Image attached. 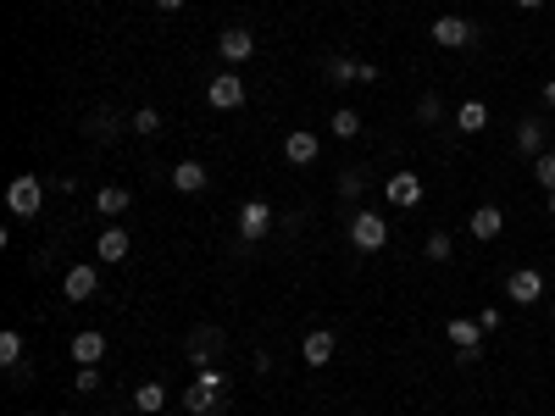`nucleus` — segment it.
<instances>
[{
	"mask_svg": "<svg viewBox=\"0 0 555 416\" xmlns=\"http://www.w3.org/2000/svg\"><path fill=\"white\" fill-rule=\"evenodd\" d=\"M439 111H445L439 95H423V100H416V117H423V122H439Z\"/></svg>",
	"mask_w": 555,
	"mask_h": 416,
	"instance_id": "29",
	"label": "nucleus"
},
{
	"mask_svg": "<svg viewBox=\"0 0 555 416\" xmlns=\"http://www.w3.org/2000/svg\"><path fill=\"white\" fill-rule=\"evenodd\" d=\"M128 128H133V133H145V139H151V133H162V111H156V106H139V111H133V117H128Z\"/></svg>",
	"mask_w": 555,
	"mask_h": 416,
	"instance_id": "25",
	"label": "nucleus"
},
{
	"mask_svg": "<svg viewBox=\"0 0 555 416\" xmlns=\"http://www.w3.org/2000/svg\"><path fill=\"white\" fill-rule=\"evenodd\" d=\"M544 106L555 111V78H544Z\"/></svg>",
	"mask_w": 555,
	"mask_h": 416,
	"instance_id": "34",
	"label": "nucleus"
},
{
	"mask_svg": "<svg viewBox=\"0 0 555 416\" xmlns=\"http://www.w3.org/2000/svg\"><path fill=\"white\" fill-rule=\"evenodd\" d=\"M133 405L145 411V416H156V411L167 405V389H162V383H139V389H133Z\"/></svg>",
	"mask_w": 555,
	"mask_h": 416,
	"instance_id": "23",
	"label": "nucleus"
},
{
	"mask_svg": "<svg viewBox=\"0 0 555 416\" xmlns=\"http://www.w3.org/2000/svg\"><path fill=\"white\" fill-rule=\"evenodd\" d=\"M17 361H23V333L6 328V333H0V367H17Z\"/></svg>",
	"mask_w": 555,
	"mask_h": 416,
	"instance_id": "26",
	"label": "nucleus"
},
{
	"mask_svg": "<svg viewBox=\"0 0 555 416\" xmlns=\"http://www.w3.org/2000/svg\"><path fill=\"white\" fill-rule=\"evenodd\" d=\"M511 6H522V12H539V6H544V0H511Z\"/></svg>",
	"mask_w": 555,
	"mask_h": 416,
	"instance_id": "35",
	"label": "nucleus"
},
{
	"mask_svg": "<svg viewBox=\"0 0 555 416\" xmlns=\"http://www.w3.org/2000/svg\"><path fill=\"white\" fill-rule=\"evenodd\" d=\"M506 300H517V306L544 300V272H539V266H517V272L506 277Z\"/></svg>",
	"mask_w": 555,
	"mask_h": 416,
	"instance_id": "6",
	"label": "nucleus"
},
{
	"mask_svg": "<svg viewBox=\"0 0 555 416\" xmlns=\"http://www.w3.org/2000/svg\"><path fill=\"white\" fill-rule=\"evenodd\" d=\"M317 151H322V139H317L311 128H295V133L284 139V156H289L295 167H306V161H317Z\"/></svg>",
	"mask_w": 555,
	"mask_h": 416,
	"instance_id": "15",
	"label": "nucleus"
},
{
	"mask_svg": "<svg viewBox=\"0 0 555 416\" xmlns=\"http://www.w3.org/2000/svg\"><path fill=\"white\" fill-rule=\"evenodd\" d=\"M39 205H45V183H39L34 172H23V178L6 183V212H12V217H28V223H34Z\"/></svg>",
	"mask_w": 555,
	"mask_h": 416,
	"instance_id": "2",
	"label": "nucleus"
},
{
	"mask_svg": "<svg viewBox=\"0 0 555 416\" xmlns=\"http://www.w3.org/2000/svg\"><path fill=\"white\" fill-rule=\"evenodd\" d=\"M351 244H356L361 255H378V250L389 244V223H383L378 212H356V217H351Z\"/></svg>",
	"mask_w": 555,
	"mask_h": 416,
	"instance_id": "3",
	"label": "nucleus"
},
{
	"mask_svg": "<svg viewBox=\"0 0 555 416\" xmlns=\"http://www.w3.org/2000/svg\"><path fill=\"white\" fill-rule=\"evenodd\" d=\"M217 50H223V61L239 67V61L256 56V34H250V28H223V34H217Z\"/></svg>",
	"mask_w": 555,
	"mask_h": 416,
	"instance_id": "12",
	"label": "nucleus"
},
{
	"mask_svg": "<svg viewBox=\"0 0 555 416\" xmlns=\"http://www.w3.org/2000/svg\"><path fill=\"white\" fill-rule=\"evenodd\" d=\"M128 250H133V244H128V234H122V228H106V234H100V244H95V255H100V261H117V266L128 261Z\"/></svg>",
	"mask_w": 555,
	"mask_h": 416,
	"instance_id": "19",
	"label": "nucleus"
},
{
	"mask_svg": "<svg viewBox=\"0 0 555 416\" xmlns=\"http://www.w3.org/2000/svg\"><path fill=\"white\" fill-rule=\"evenodd\" d=\"M73 389H79V394H95V389H100V372H95V367H79V383H73Z\"/></svg>",
	"mask_w": 555,
	"mask_h": 416,
	"instance_id": "30",
	"label": "nucleus"
},
{
	"mask_svg": "<svg viewBox=\"0 0 555 416\" xmlns=\"http://www.w3.org/2000/svg\"><path fill=\"white\" fill-rule=\"evenodd\" d=\"M223 389H228V383H223V372H217V367H200V372H194V383L183 389V411L212 416V411L223 405Z\"/></svg>",
	"mask_w": 555,
	"mask_h": 416,
	"instance_id": "1",
	"label": "nucleus"
},
{
	"mask_svg": "<svg viewBox=\"0 0 555 416\" xmlns=\"http://www.w3.org/2000/svg\"><path fill=\"white\" fill-rule=\"evenodd\" d=\"M267 234H272V205H267V200H245V205H239V239L256 244V239H267Z\"/></svg>",
	"mask_w": 555,
	"mask_h": 416,
	"instance_id": "7",
	"label": "nucleus"
},
{
	"mask_svg": "<svg viewBox=\"0 0 555 416\" xmlns=\"http://www.w3.org/2000/svg\"><path fill=\"white\" fill-rule=\"evenodd\" d=\"M383 194H389V205H394V212H411V205L423 200V178H416L411 167H400V172H389Z\"/></svg>",
	"mask_w": 555,
	"mask_h": 416,
	"instance_id": "5",
	"label": "nucleus"
},
{
	"mask_svg": "<svg viewBox=\"0 0 555 416\" xmlns=\"http://www.w3.org/2000/svg\"><path fill=\"white\" fill-rule=\"evenodd\" d=\"M550 322H555V300H550Z\"/></svg>",
	"mask_w": 555,
	"mask_h": 416,
	"instance_id": "37",
	"label": "nucleus"
},
{
	"mask_svg": "<svg viewBox=\"0 0 555 416\" xmlns=\"http://www.w3.org/2000/svg\"><path fill=\"white\" fill-rule=\"evenodd\" d=\"M67 350H73L79 367H100V356H106V333L84 328V333H73V344H67Z\"/></svg>",
	"mask_w": 555,
	"mask_h": 416,
	"instance_id": "13",
	"label": "nucleus"
},
{
	"mask_svg": "<svg viewBox=\"0 0 555 416\" xmlns=\"http://www.w3.org/2000/svg\"><path fill=\"white\" fill-rule=\"evenodd\" d=\"M339 194L356 200V194H361V172H344V178H339Z\"/></svg>",
	"mask_w": 555,
	"mask_h": 416,
	"instance_id": "31",
	"label": "nucleus"
},
{
	"mask_svg": "<svg viewBox=\"0 0 555 416\" xmlns=\"http://www.w3.org/2000/svg\"><path fill=\"white\" fill-rule=\"evenodd\" d=\"M205 178H212V172H205L200 161H178V167H173V189H178V194H200Z\"/></svg>",
	"mask_w": 555,
	"mask_h": 416,
	"instance_id": "17",
	"label": "nucleus"
},
{
	"mask_svg": "<svg viewBox=\"0 0 555 416\" xmlns=\"http://www.w3.org/2000/svg\"><path fill=\"white\" fill-rule=\"evenodd\" d=\"M423 250H428V255H434V261H450V255H456V244H450V234H445V228H434V234H428V244H423Z\"/></svg>",
	"mask_w": 555,
	"mask_h": 416,
	"instance_id": "27",
	"label": "nucleus"
},
{
	"mask_svg": "<svg viewBox=\"0 0 555 416\" xmlns=\"http://www.w3.org/2000/svg\"><path fill=\"white\" fill-rule=\"evenodd\" d=\"M466 228H472V239H477V244H489V239H500V234H506V212H500V205H477V212L466 217Z\"/></svg>",
	"mask_w": 555,
	"mask_h": 416,
	"instance_id": "10",
	"label": "nucleus"
},
{
	"mask_svg": "<svg viewBox=\"0 0 555 416\" xmlns=\"http://www.w3.org/2000/svg\"><path fill=\"white\" fill-rule=\"evenodd\" d=\"M61 289H67V300H89V295L100 289V272L79 261V266H67V277H61Z\"/></svg>",
	"mask_w": 555,
	"mask_h": 416,
	"instance_id": "14",
	"label": "nucleus"
},
{
	"mask_svg": "<svg viewBox=\"0 0 555 416\" xmlns=\"http://www.w3.org/2000/svg\"><path fill=\"white\" fill-rule=\"evenodd\" d=\"M456 128L461 133H483V128H489V106H483V100H461L456 106Z\"/></svg>",
	"mask_w": 555,
	"mask_h": 416,
	"instance_id": "18",
	"label": "nucleus"
},
{
	"mask_svg": "<svg viewBox=\"0 0 555 416\" xmlns=\"http://www.w3.org/2000/svg\"><path fill=\"white\" fill-rule=\"evenodd\" d=\"M151 6H156V12H178V6H183V0H151Z\"/></svg>",
	"mask_w": 555,
	"mask_h": 416,
	"instance_id": "33",
	"label": "nucleus"
},
{
	"mask_svg": "<svg viewBox=\"0 0 555 416\" xmlns=\"http://www.w3.org/2000/svg\"><path fill=\"white\" fill-rule=\"evenodd\" d=\"M205 100H212L217 111H239L245 106V78L239 73H217L212 84H205Z\"/></svg>",
	"mask_w": 555,
	"mask_h": 416,
	"instance_id": "8",
	"label": "nucleus"
},
{
	"mask_svg": "<svg viewBox=\"0 0 555 416\" xmlns=\"http://www.w3.org/2000/svg\"><path fill=\"white\" fill-rule=\"evenodd\" d=\"M450 344H456V350H483V328L472 322V317H450Z\"/></svg>",
	"mask_w": 555,
	"mask_h": 416,
	"instance_id": "16",
	"label": "nucleus"
},
{
	"mask_svg": "<svg viewBox=\"0 0 555 416\" xmlns=\"http://www.w3.org/2000/svg\"><path fill=\"white\" fill-rule=\"evenodd\" d=\"M434 45H439V50H466V45H477V28H472L466 17L445 12V17H434Z\"/></svg>",
	"mask_w": 555,
	"mask_h": 416,
	"instance_id": "4",
	"label": "nucleus"
},
{
	"mask_svg": "<svg viewBox=\"0 0 555 416\" xmlns=\"http://www.w3.org/2000/svg\"><path fill=\"white\" fill-rule=\"evenodd\" d=\"M533 178H539L544 189H555V151H544V156H533Z\"/></svg>",
	"mask_w": 555,
	"mask_h": 416,
	"instance_id": "28",
	"label": "nucleus"
},
{
	"mask_svg": "<svg viewBox=\"0 0 555 416\" xmlns=\"http://www.w3.org/2000/svg\"><path fill=\"white\" fill-rule=\"evenodd\" d=\"M223 356V328H194L189 333V361L194 367H212Z\"/></svg>",
	"mask_w": 555,
	"mask_h": 416,
	"instance_id": "9",
	"label": "nucleus"
},
{
	"mask_svg": "<svg viewBox=\"0 0 555 416\" xmlns=\"http://www.w3.org/2000/svg\"><path fill=\"white\" fill-rule=\"evenodd\" d=\"M328 128H333V139H356V133H361V117H356L351 106H339V111L328 117Z\"/></svg>",
	"mask_w": 555,
	"mask_h": 416,
	"instance_id": "24",
	"label": "nucleus"
},
{
	"mask_svg": "<svg viewBox=\"0 0 555 416\" xmlns=\"http://www.w3.org/2000/svg\"><path fill=\"white\" fill-rule=\"evenodd\" d=\"M477 328H483V333H495V328H500V311H495V306H489V311H477Z\"/></svg>",
	"mask_w": 555,
	"mask_h": 416,
	"instance_id": "32",
	"label": "nucleus"
},
{
	"mask_svg": "<svg viewBox=\"0 0 555 416\" xmlns=\"http://www.w3.org/2000/svg\"><path fill=\"white\" fill-rule=\"evenodd\" d=\"M333 344H339V338H333L328 328H311V333L300 338V361H306V367H328V361H333Z\"/></svg>",
	"mask_w": 555,
	"mask_h": 416,
	"instance_id": "11",
	"label": "nucleus"
},
{
	"mask_svg": "<svg viewBox=\"0 0 555 416\" xmlns=\"http://www.w3.org/2000/svg\"><path fill=\"white\" fill-rule=\"evenodd\" d=\"M328 78L344 89V84H361V61H351V56H333L328 61Z\"/></svg>",
	"mask_w": 555,
	"mask_h": 416,
	"instance_id": "22",
	"label": "nucleus"
},
{
	"mask_svg": "<svg viewBox=\"0 0 555 416\" xmlns=\"http://www.w3.org/2000/svg\"><path fill=\"white\" fill-rule=\"evenodd\" d=\"M95 212H100V217H122V212H128V189H122V183H106V189L95 194Z\"/></svg>",
	"mask_w": 555,
	"mask_h": 416,
	"instance_id": "21",
	"label": "nucleus"
},
{
	"mask_svg": "<svg viewBox=\"0 0 555 416\" xmlns=\"http://www.w3.org/2000/svg\"><path fill=\"white\" fill-rule=\"evenodd\" d=\"M517 151L522 156H544V122H533V117L517 122Z\"/></svg>",
	"mask_w": 555,
	"mask_h": 416,
	"instance_id": "20",
	"label": "nucleus"
},
{
	"mask_svg": "<svg viewBox=\"0 0 555 416\" xmlns=\"http://www.w3.org/2000/svg\"><path fill=\"white\" fill-rule=\"evenodd\" d=\"M544 212H550V217H555V189H550V205H544Z\"/></svg>",
	"mask_w": 555,
	"mask_h": 416,
	"instance_id": "36",
	"label": "nucleus"
}]
</instances>
